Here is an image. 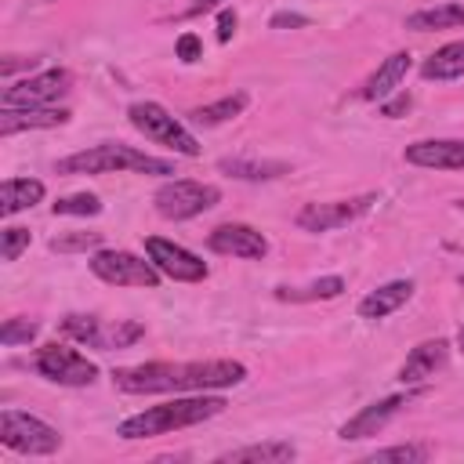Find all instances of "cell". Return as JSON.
Masks as SVG:
<instances>
[{"label": "cell", "instance_id": "4316f807", "mask_svg": "<svg viewBox=\"0 0 464 464\" xmlns=\"http://www.w3.org/2000/svg\"><path fill=\"white\" fill-rule=\"evenodd\" d=\"M51 214L54 218H94V214H102V199L94 192H72V196L54 199Z\"/></svg>", "mask_w": 464, "mask_h": 464}, {"label": "cell", "instance_id": "d4e9b609", "mask_svg": "<svg viewBox=\"0 0 464 464\" xmlns=\"http://www.w3.org/2000/svg\"><path fill=\"white\" fill-rule=\"evenodd\" d=\"M344 294V279L341 276H323L308 286H276V297L279 301H290V304H304V301H330V297H341Z\"/></svg>", "mask_w": 464, "mask_h": 464}, {"label": "cell", "instance_id": "cb8c5ba5", "mask_svg": "<svg viewBox=\"0 0 464 464\" xmlns=\"http://www.w3.org/2000/svg\"><path fill=\"white\" fill-rule=\"evenodd\" d=\"M246 94L243 91H236V94H225V98H218V102H210V105H199V109H192L188 112V120L196 123V127H218V123H228V120H236L243 109H246Z\"/></svg>", "mask_w": 464, "mask_h": 464}, {"label": "cell", "instance_id": "f546056e", "mask_svg": "<svg viewBox=\"0 0 464 464\" xmlns=\"http://www.w3.org/2000/svg\"><path fill=\"white\" fill-rule=\"evenodd\" d=\"M98 246H102V232H69V236L51 239L54 254H80V250H98Z\"/></svg>", "mask_w": 464, "mask_h": 464}, {"label": "cell", "instance_id": "9a60e30c", "mask_svg": "<svg viewBox=\"0 0 464 464\" xmlns=\"http://www.w3.org/2000/svg\"><path fill=\"white\" fill-rule=\"evenodd\" d=\"M406 406V395H388V399H377V402H370V406H362L355 417H348L341 428H337V439H370V435H377V431H384L388 428V420L399 413Z\"/></svg>", "mask_w": 464, "mask_h": 464}, {"label": "cell", "instance_id": "1f68e13d", "mask_svg": "<svg viewBox=\"0 0 464 464\" xmlns=\"http://www.w3.org/2000/svg\"><path fill=\"white\" fill-rule=\"evenodd\" d=\"M174 54H178L185 65H192V62H199V58H203V40H199L196 33H181V36H178V44H174Z\"/></svg>", "mask_w": 464, "mask_h": 464}, {"label": "cell", "instance_id": "d590c367", "mask_svg": "<svg viewBox=\"0 0 464 464\" xmlns=\"http://www.w3.org/2000/svg\"><path fill=\"white\" fill-rule=\"evenodd\" d=\"M22 65H36V58H14V54H11V58L0 62V76H11V72L22 69Z\"/></svg>", "mask_w": 464, "mask_h": 464}, {"label": "cell", "instance_id": "f35d334b", "mask_svg": "<svg viewBox=\"0 0 464 464\" xmlns=\"http://www.w3.org/2000/svg\"><path fill=\"white\" fill-rule=\"evenodd\" d=\"M460 286H464V276H460Z\"/></svg>", "mask_w": 464, "mask_h": 464}, {"label": "cell", "instance_id": "d6986e66", "mask_svg": "<svg viewBox=\"0 0 464 464\" xmlns=\"http://www.w3.org/2000/svg\"><path fill=\"white\" fill-rule=\"evenodd\" d=\"M410 297H413V283H410V279H392V283L370 290V294L359 301V315H362V319H384V315L399 312Z\"/></svg>", "mask_w": 464, "mask_h": 464}, {"label": "cell", "instance_id": "2e32d148", "mask_svg": "<svg viewBox=\"0 0 464 464\" xmlns=\"http://www.w3.org/2000/svg\"><path fill=\"white\" fill-rule=\"evenodd\" d=\"M410 69H413V54H410V51L388 54V58L366 76V83L359 87V98H366V102H384L392 91H399V83L406 80Z\"/></svg>", "mask_w": 464, "mask_h": 464}, {"label": "cell", "instance_id": "4fadbf2b", "mask_svg": "<svg viewBox=\"0 0 464 464\" xmlns=\"http://www.w3.org/2000/svg\"><path fill=\"white\" fill-rule=\"evenodd\" d=\"M207 246H210L214 254H225V257H246V261H261V257L268 254V239H265L257 228L243 225V221H225V225L210 228Z\"/></svg>", "mask_w": 464, "mask_h": 464}, {"label": "cell", "instance_id": "6da1fadb", "mask_svg": "<svg viewBox=\"0 0 464 464\" xmlns=\"http://www.w3.org/2000/svg\"><path fill=\"white\" fill-rule=\"evenodd\" d=\"M246 381V366L236 359H196V362H141L112 370V384L127 395H181L218 392Z\"/></svg>", "mask_w": 464, "mask_h": 464}, {"label": "cell", "instance_id": "e575fe53", "mask_svg": "<svg viewBox=\"0 0 464 464\" xmlns=\"http://www.w3.org/2000/svg\"><path fill=\"white\" fill-rule=\"evenodd\" d=\"M410 105H413V98H410V94H395L392 102H384V105H381V116L395 120V116H402V112H406Z\"/></svg>", "mask_w": 464, "mask_h": 464}, {"label": "cell", "instance_id": "30bf717a", "mask_svg": "<svg viewBox=\"0 0 464 464\" xmlns=\"http://www.w3.org/2000/svg\"><path fill=\"white\" fill-rule=\"evenodd\" d=\"M373 203H377L373 192H366V196H352V199L304 203V207L294 214V225L304 228V232H334V228H344V225L359 221L362 214H370Z\"/></svg>", "mask_w": 464, "mask_h": 464}, {"label": "cell", "instance_id": "484cf974", "mask_svg": "<svg viewBox=\"0 0 464 464\" xmlns=\"http://www.w3.org/2000/svg\"><path fill=\"white\" fill-rule=\"evenodd\" d=\"M218 170H225L228 178H243V181H268V178L286 174L290 167L283 160H243V156H236V160H221Z\"/></svg>", "mask_w": 464, "mask_h": 464}, {"label": "cell", "instance_id": "7c38bea8", "mask_svg": "<svg viewBox=\"0 0 464 464\" xmlns=\"http://www.w3.org/2000/svg\"><path fill=\"white\" fill-rule=\"evenodd\" d=\"M145 257L160 268V276H167L174 283H203L210 276L203 257H196L192 250H185V246H178V243H170L163 236H149L145 239Z\"/></svg>", "mask_w": 464, "mask_h": 464}, {"label": "cell", "instance_id": "8d00e7d4", "mask_svg": "<svg viewBox=\"0 0 464 464\" xmlns=\"http://www.w3.org/2000/svg\"><path fill=\"white\" fill-rule=\"evenodd\" d=\"M221 0H196V4H188L185 11H181V18H196V14H203V11H214Z\"/></svg>", "mask_w": 464, "mask_h": 464}, {"label": "cell", "instance_id": "5b68a950", "mask_svg": "<svg viewBox=\"0 0 464 464\" xmlns=\"http://www.w3.org/2000/svg\"><path fill=\"white\" fill-rule=\"evenodd\" d=\"M0 442L25 457H51L62 450V431L25 410H4L0 413Z\"/></svg>", "mask_w": 464, "mask_h": 464}, {"label": "cell", "instance_id": "9c48e42d", "mask_svg": "<svg viewBox=\"0 0 464 464\" xmlns=\"http://www.w3.org/2000/svg\"><path fill=\"white\" fill-rule=\"evenodd\" d=\"M33 370L51 381V384H65V388H87L98 381V366L80 355L76 348H65V344H40L36 355H33Z\"/></svg>", "mask_w": 464, "mask_h": 464}, {"label": "cell", "instance_id": "ba28073f", "mask_svg": "<svg viewBox=\"0 0 464 464\" xmlns=\"http://www.w3.org/2000/svg\"><path fill=\"white\" fill-rule=\"evenodd\" d=\"M87 265L109 286H141V290L160 286V268L149 257H138L130 250H94Z\"/></svg>", "mask_w": 464, "mask_h": 464}, {"label": "cell", "instance_id": "3957f363", "mask_svg": "<svg viewBox=\"0 0 464 464\" xmlns=\"http://www.w3.org/2000/svg\"><path fill=\"white\" fill-rule=\"evenodd\" d=\"M54 170L58 174H174V163L123 141H102L72 156H62Z\"/></svg>", "mask_w": 464, "mask_h": 464}, {"label": "cell", "instance_id": "d6a6232c", "mask_svg": "<svg viewBox=\"0 0 464 464\" xmlns=\"http://www.w3.org/2000/svg\"><path fill=\"white\" fill-rule=\"evenodd\" d=\"M268 25L272 29H297V25H308V18L304 14H294V11H276Z\"/></svg>", "mask_w": 464, "mask_h": 464}, {"label": "cell", "instance_id": "277c9868", "mask_svg": "<svg viewBox=\"0 0 464 464\" xmlns=\"http://www.w3.org/2000/svg\"><path fill=\"white\" fill-rule=\"evenodd\" d=\"M127 120H130L134 130H141V134L152 138L156 145H163V149H170V152H178V156H199L196 134H192L181 120H174L160 102H134V105L127 109Z\"/></svg>", "mask_w": 464, "mask_h": 464}, {"label": "cell", "instance_id": "7a4b0ae2", "mask_svg": "<svg viewBox=\"0 0 464 464\" xmlns=\"http://www.w3.org/2000/svg\"><path fill=\"white\" fill-rule=\"evenodd\" d=\"M225 399L221 395H207V392H196V395H185V399H167V402H156V406H145L138 413H130L127 420H120L116 435L134 442V439H156V435H170L178 428H192V424H203L218 413H225Z\"/></svg>", "mask_w": 464, "mask_h": 464}, {"label": "cell", "instance_id": "5bb4252c", "mask_svg": "<svg viewBox=\"0 0 464 464\" xmlns=\"http://www.w3.org/2000/svg\"><path fill=\"white\" fill-rule=\"evenodd\" d=\"M402 160L428 170H464V138H420L402 149Z\"/></svg>", "mask_w": 464, "mask_h": 464}, {"label": "cell", "instance_id": "ac0fdd59", "mask_svg": "<svg viewBox=\"0 0 464 464\" xmlns=\"http://www.w3.org/2000/svg\"><path fill=\"white\" fill-rule=\"evenodd\" d=\"M69 123V109L36 105V109H0V138H11L18 130H44Z\"/></svg>", "mask_w": 464, "mask_h": 464}, {"label": "cell", "instance_id": "f1b7e54d", "mask_svg": "<svg viewBox=\"0 0 464 464\" xmlns=\"http://www.w3.org/2000/svg\"><path fill=\"white\" fill-rule=\"evenodd\" d=\"M36 334H40V323H36V319L14 315V319H7V323L0 326V344H7V348H14V344H29Z\"/></svg>", "mask_w": 464, "mask_h": 464}, {"label": "cell", "instance_id": "e0dca14e", "mask_svg": "<svg viewBox=\"0 0 464 464\" xmlns=\"http://www.w3.org/2000/svg\"><path fill=\"white\" fill-rule=\"evenodd\" d=\"M450 359V341L446 337H431V341H420L417 348H410L402 370H399V381L402 384H420L428 377H435V370H442Z\"/></svg>", "mask_w": 464, "mask_h": 464}, {"label": "cell", "instance_id": "8992f818", "mask_svg": "<svg viewBox=\"0 0 464 464\" xmlns=\"http://www.w3.org/2000/svg\"><path fill=\"white\" fill-rule=\"evenodd\" d=\"M58 330L87 348H102V352H112V348H130L134 341L145 337V326L138 319H98V315H65L58 323Z\"/></svg>", "mask_w": 464, "mask_h": 464}, {"label": "cell", "instance_id": "ffe728a7", "mask_svg": "<svg viewBox=\"0 0 464 464\" xmlns=\"http://www.w3.org/2000/svg\"><path fill=\"white\" fill-rule=\"evenodd\" d=\"M44 181H36V178H7L4 185H0V218H14V214H22V210H29V207H36L40 199H44Z\"/></svg>", "mask_w": 464, "mask_h": 464}, {"label": "cell", "instance_id": "83f0119b", "mask_svg": "<svg viewBox=\"0 0 464 464\" xmlns=\"http://www.w3.org/2000/svg\"><path fill=\"white\" fill-rule=\"evenodd\" d=\"M366 460H370V464H392V460H399V464H420V460H428V446H420V442H402V446L373 450Z\"/></svg>", "mask_w": 464, "mask_h": 464}, {"label": "cell", "instance_id": "52a82bcc", "mask_svg": "<svg viewBox=\"0 0 464 464\" xmlns=\"http://www.w3.org/2000/svg\"><path fill=\"white\" fill-rule=\"evenodd\" d=\"M218 203H221V188L207 185V181H192V178H174V181L160 185L152 196L156 214L167 221H188V218H196Z\"/></svg>", "mask_w": 464, "mask_h": 464}, {"label": "cell", "instance_id": "7402d4cb", "mask_svg": "<svg viewBox=\"0 0 464 464\" xmlns=\"http://www.w3.org/2000/svg\"><path fill=\"white\" fill-rule=\"evenodd\" d=\"M464 25V0H450L439 7H420L406 14V29L413 33H431V29H460Z\"/></svg>", "mask_w": 464, "mask_h": 464}, {"label": "cell", "instance_id": "836d02e7", "mask_svg": "<svg viewBox=\"0 0 464 464\" xmlns=\"http://www.w3.org/2000/svg\"><path fill=\"white\" fill-rule=\"evenodd\" d=\"M232 33H236V11L232 7H221V14H218V40L228 44Z\"/></svg>", "mask_w": 464, "mask_h": 464}, {"label": "cell", "instance_id": "8fae6325", "mask_svg": "<svg viewBox=\"0 0 464 464\" xmlns=\"http://www.w3.org/2000/svg\"><path fill=\"white\" fill-rule=\"evenodd\" d=\"M69 69H44L36 76H25L0 94V109H36V105H54L62 94H69Z\"/></svg>", "mask_w": 464, "mask_h": 464}, {"label": "cell", "instance_id": "74e56055", "mask_svg": "<svg viewBox=\"0 0 464 464\" xmlns=\"http://www.w3.org/2000/svg\"><path fill=\"white\" fill-rule=\"evenodd\" d=\"M460 348H464V330H460Z\"/></svg>", "mask_w": 464, "mask_h": 464}, {"label": "cell", "instance_id": "44dd1931", "mask_svg": "<svg viewBox=\"0 0 464 464\" xmlns=\"http://www.w3.org/2000/svg\"><path fill=\"white\" fill-rule=\"evenodd\" d=\"M297 457V450H294V442H286V439H272V442H254V446H243V450H228V453H221L218 460H225V464H286V460H294Z\"/></svg>", "mask_w": 464, "mask_h": 464}, {"label": "cell", "instance_id": "4dcf8cb0", "mask_svg": "<svg viewBox=\"0 0 464 464\" xmlns=\"http://www.w3.org/2000/svg\"><path fill=\"white\" fill-rule=\"evenodd\" d=\"M29 228H18V225H7L4 232H0V257L4 261H18L22 257V250H29Z\"/></svg>", "mask_w": 464, "mask_h": 464}, {"label": "cell", "instance_id": "603a6c76", "mask_svg": "<svg viewBox=\"0 0 464 464\" xmlns=\"http://www.w3.org/2000/svg\"><path fill=\"white\" fill-rule=\"evenodd\" d=\"M420 76L424 80H460L464 76V40H450L435 54H428L420 62Z\"/></svg>", "mask_w": 464, "mask_h": 464}]
</instances>
